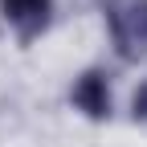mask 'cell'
Here are the masks:
<instances>
[{
  "instance_id": "2",
  "label": "cell",
  "mask_w": 147,
  "mask_h": 147,
  "mask_svg": "<svg viewBox=\"0 0 147 147\" xmlns=\"http://www.w3.org/2000/svg\"><path fill=\"white\" fill-rule=\"evenodd\" d=\"M65 98H69V106L78 110L86 123H110V119H115V90H110V74L98 69V65L82 69L78 78L69 82Z\"/></svg>"
},
{
  "instance_id": "3",
  "label": "cell",
  "mask_w": 147,
  "mask_h": 147,
  "mask_svg": "<svg viewBox=\"0 0 147 147\" xmlns=\"http://www.w3.org/2000/svg\"><path fill=\"white\" fill-rule=\"evenodd\" d=\"M57 0H0V21L8 25L16 45H33L53 29Z\"/></svg>"
},
{
  "instance_id": "1",
  "label": "cell",
  "mask_w": 147,
  "mask_h": 147,
  "mask_svg": "<svg viewBox=\"0 0 147 147\" xmlns=\"http://www.w3.org/2000/svg\"><path fill=\"white\" fill-rule=\"evenodd\" d=\"M102 21L123 65L147 61V0H102Z\"/></svg>"
},
{
  "instance_id": "4",
  "label": "cell",
  "mask_w": 147,
  "mask_h": 147,
  "mask_svg": "<svg viewBox=\"0 0 147 147\" xmlns=\"http://www.w3.org/2000/svg\"><path fill=\"white\" fill-rule=\"evenodd\" d=\"M131 119L135 123H147V78L135 86V94H131Z\"/></svg>"
}]
</instances>
